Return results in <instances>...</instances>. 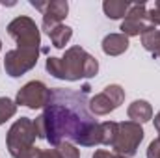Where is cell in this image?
I'll list each match as a JSON object with an SVG mask.
<instances>
[{
  "label": "cell",
  "mask_w": 160,
  "mask_h": 158,
  "mask_svg": "<svg viewBox=\"0 0 160 158\" xmlns=\"http://www.w3.org/2000/svg\"><path fill=\"white\" fill-rule=\"evenodd\" d=\"M143 140V128L142 125L134 121H123L118 123V136L112 145L114 155L123 158H130L138 153V147Z\"/></svg>",
  "instance_id": "277c9868"
},
{
  "label": "cell",
  "mask_w": 160,
  "mask_h": 158,
  "mask_svg": "<svg viewBox=\"0 0 160 158\" xmlns=\"http://www.w3.org/2000/svg\"><path fill=\"white\" fill-rule=\"evenodd\" d=\"M69 11V4L65 0H52L47 4V9L43 11V30L47 34H50L58 24H62V21L67 17Z\"/></svg>",
  "instance_id": "30bf717a"
},
{
  "label": "cell",
  "mask_w": 160,
  "mask_h": 158,
  "mask_svg": "<svg viewBox=\"0 0 160 158\" xmlns=\"http://www.w3.org/2000/svg\"><path fill=\"white\" fill-rule=\"evenodd\" d=\"M127 116H128L130 121L142 125V123H147V121L153 119V108H151V104H149L147 101H134V102L128 106Z\"/></svg>",
  "instance_id": "7c38bea8"
},
{
  "label": "cell",
  "mask_w": 160,
  "mask_h": 158,
  "mask_svg": "<svg viewBox=\"0 0 160 158\" xmlns=\"http://www.w3.org/2000/svg\"><path fill=\"white\" fill-rule=\"evenodd\" d=\"M142 45L145 50H149L153 56L160 58V30H151L142 36Z\"/></svg>",
  "instance_id": "9a60e30c"
},
{
  "label": "cell",
  "mask_w": 160,
  "mask_h": 158,
  "mask_svg": "<svg viewBox=\"0 0 160 158\" xmlns=\"http://www.w3.org/2000/svg\"><path fill=\"white\" fill-rule=\"evenodd\" d=\"M41 158H58V156H56L54 149H52V151H50V149H47V151H41Z\"/></svg>",
  "instance_id": "7402d4cb"
},
{
  "label": "cell",
  "mask_w": 160,
  "mask_h": 158,
  "mask_svg": "<svg viewBox=\"0 0 160 158\" xmlns=\"http://www.w3.org/2000/svg\"><path fill=\"white\" fill-rule=\"evenodd\" d=\"M30 4H32L36 9H39L41 13H43V11L47 9V4H48V2H38V0H30Z\"/></svg>",
  "instance_id": "44dd1931"
},
{
  "label": "cell",
  "mask_w": 160,
  "mask_h": 158,
  "mask_svg": "<svg viewBox=\"0 0 160 158\" xmlns=\"http://www.w3.org/2000/svg\"><path fill=\"white\" fill-rule=\"evenodd\" d=\"M102 9H104V15L108 19H123L128 13L130 4L123 2V0H104L102 2Z\"/></svg>",
  "instance_id": "4fadbf2b"
},
{
  "label": "cell",
  "mask_w": 160,
  "mask_h": 158,
  "mask_svg": "<svg viewBox=\"0 0 160 158\" xmlns=\"http://www.w3.org/2000/svg\"><path fill=\"white\" fill-rule=\"evenodd\" d=\"M8 34L15 39V43L21 48H39V45H41L39 28L26 15H21V17L13 19L8 24Z\"/></svg>",
  "instance_id": "5b68a950"
},
{
  "label": "cell",
  "mask_w": 160,
  "mask_h": 158,
  "mask_svg": "<svg viewBox=\"0 0 160 158\" xmlns=\"http://www.w3.org/2000/svg\"><path fill=\"white\" fill-rule=\"evenodd\" d=\"M125 101V89L118 84H110L99 95L89 99V112L93 116H106L118 110Z\"/></svg>",
  "instance_id": "52a82bcc"
},
{
  "label": "cell",
  "mask_w": 160,
  "mask_h": 158,
  "mask_svg": "<svg viewBox=\"0 0 160 158\" xmlns=\"http://www.w3.org/2000/svg\"><path fill=\"white\" fill-rule=\"evenodd\" d=\"M118 136V123L116 121H104L101 123V145L112 147Z\"/></svg>",
  "instance_id": "2e32d148"
},
{
  "label": "cell",
  "mask_w": 160,
  "mask_h": 158,
  "mask_svg": "<svg viewBox=\"0 0 160 158\" xmlns=\"http://www.w3.org/2000/svg\"><path fill=\"white\" fill-rule=\"evenodd\" d=\"M119 30H121V34L127 36V37L143 36L145 32L155 30V26L147 19V7H145V4H130V9L125 15Z\"/></svg>",
  "instance_id": "ba28073f"
},
{
  "label": "cell",
  "mask_w": 160,
  "mask_h": 158,
  "mask_svg": "<svg viewBox=\"0 0 160 158\" xmlns=\"http://www.w3.org/2000/svg\"><path fill=\"white\" fill-rule=\"evenodd\" d=\"M39 58V48H13L9 52H6L4 58V69L11 78H19L24 73H28L30 69L36 67Z\"/></svg>",
  "instance_id": "8992f818"
},
{
  "label": "cell",
  "mask_w": 160,
  "mask_h": 158,
  "mask_svg": "<svg viewBox=\"0 0 160 158\" xmlns=\"http://www.w3.org/2000/svg\"><path fill=\"white\" fill-rule=\"evenodd\" d=\"M45 69L48 75L60 80L77 82L82 78H91L99 73V62L88 54L82 47H71L65 50L63 58H47Z\"/></svg>",
  "instance_id": "7a4b0ae2"
},
{
  "label": "cell",
  "mask_w": 160,
  "mask_h": 158,
  "mask_svg": "<svg viewBox=\"0 0 160 158\" xmlns=\"http://www.w3.org/2000/svg\"><path fill=\"white\" fill-rule=\"evenodd\" d=\"M155 128H157V130L160 132V112L157 114V116H155Z\"/></svg>",
  "instance_id": "603a6c76"
},
{
  "label": "cell",
  "mask_w": 160,
  "mask_h": 158,
  "mask_svg": "<svg viewBox=\"0 0 160 158\" xmlns=\"http://www.w3.org/2000/svg\"><path fill=\"white\" fill-rule=\"evenodd\" d=\"M102 50L108 56H119L128 50V37L123 34H108L102 39Z\"/></svg>",
  "instance_id": "8fae6325"
},
{
  "label": "cell",
  "mask_w": 160,
  "mask_h": 158,
  "mask_svg": "<svg viewBox=\"0 0 160 158\" xmlns=\"http://www.w3.org/2000/svg\"><path fill=\"white\" fill-rule=\"evenodd\" d=\"M0 50H2V41H0Z\"/></svg>",
  "instance_id": "cb8c5ba5"
},
{
  "label": "cell",
  "mask_w": 160,
  "mask_h": 158,
  "mask_svg": "<svg viewBox=\"0 0 160 158\" xmlns=\"http://www.w3.org/2000/svg\"><path fill=\"white\" fill-rule=\"evenodd\" d=\"M116 158H123V156H116Z\"/></svg>",
  "instance_id": "d4e9b609"
},
{
  "label": "cell",
  "mask_w": 160,
  "mask_h": 158,
  "mask_svg": "<svg viewBox=\"0 0 160 158\" xmlns=\"http://www.w3.org/2000/svg\"><path fill=\"white\" fill-rule=\"evenodd\" d=\"M15 114H17V102L8 97H0V125H4Z\"/></svg>",
  "instance_id": "e0dca14e"
},
{
  "label": "cell",
  "mask_w": 160,
  "mask_h": 158,
  "mask_svg": "<svg viewBox=\"0 0 160 158\" xmlns=\"http://www.w3.org/2000/svg\"><path fill=\"white\" fill-rule=\"evenodd\" d=\"M50 93H52V89H48L43 82L32 80V82L24 84V86L19 89L15 102L21 104V106L32 108V110L45 108V106L48 104V101H50Z\"/></svg>",
  "instance_id": "9c48e42d"
},
{
  "label": "cell",
  "mask_w": 160,
  "mask_h": 158,
  "mask_svg": "<svg viewBox=\"0 0 160 158\" xmlns=\"http://www.w3.org/2000/svg\"><path fill=\"white\" fill-rule=\"evenodd\" d=\"M54 153L58 158H80V151L71 141H62L60 145H56Z\"/></svg>",
  "instance_id": "ac0fdd59"
},
{
  "label": "cell",
  "mask_w": 160,
  "mask_h": 158,
  "mask_svg": "<svg viewBox=\"0 0 160 158\" xmlns=\"http://www.w3.org/2000/svg\"><path fill=\"white\" fill-rule=\"evenodd\" d=\"M34 121L28 117L17 119L6 136L8 151L13 158H41V149L34 145L36 141Z\"/></svg>",
  "instance_id": "3957f363"
},
{
  "label": "cell",
  "mask_w": 160,
  "mask_h": 158,
  "mask_svg": "<svg viewBox=\"0 0 160 158\" xmlns=\"http://www.w3.org/2000/svg\"><path fill=\"white\" fill-rule=\"evenodd\" d=\"M91 158H116V155H112L108 151H95V155Z\"/></svg>",
  "instance_id": "ffe728a7"
},
{
  "label": "cell",
  "mask_w": 160,
  "mask_h": 158,
  "mask_svg": "<svg viewBox=\"0 0 160 158\" xmlns=\"http://www.w3.org/2000/svg\"><path fill=\"white\" fill-rule=\"evenodd\" d=\"M48 37L52 41V45L56 47V48H63L69 39L73 37V28H69V26H65V24H58L50 34H48Z\"/></svg>",
  "instance_id": "5bb4252c"
},
{
  "label": "cell",
  "mask_w": 160,
  "mask_h": 158,
  "mask_svg": "<svg viewBox=\"0 0 160 158\" xmlns=\"http://www.w3.org/2000/svg\"><path fill=\"white\" fill-rule=\"evenodd\" d=\"M147 158H160V140H153L147 147Z\"/></svg>",
  "instance_id": "d6986e66"
},
{
  "label": "cell",
  "mask_w": 160,
  "mask_h": 158,
  "mask_svg": "<svg viewBox=\"0 0 160 158\" xmlns=\"http://www.w3.org/2000/svg\"><path fill=\"white\" fill-rule=\"evenodd\" d=\"M36 136L50 145L71 141L82 147L101 145V123L89 112L86 91L54 87L43 114L34 121Z\"/></svg>",
  "instance_id": "6da1fadb"
}]
</instances>
